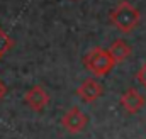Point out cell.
Returning <instances> with one entry per match:
<instances>
[{
	"instance_id": "1",
	"label": "cell",
	"mask_w": 146,
	"mask_h": 139,
	"mask_svg": "<svg viewBox=\"0 0 146 139\" xmlns=\"http://www.w3.org/2000/svg\"><path fill=\"white\" fill-rule=\"evenodd\" d=\"M109 21L110 24L119 29L121 32H131L141 21V12L133 5L129 3L127 0H122L119 2L109 14Z\"/></svg>"
},
{
	"instance_id": "6",
	"label": "cell",
	"mask_w": 146,
	"mask_h": 139,
	"mask_svg": "<svg viewBox=\"0 0 146 139\" xmlns=\"http://www.w3.org/2000/svg\"><path fill=\"white\" fill-rule=\"evenodd\" d=\"M121 105L126 109L127 114H138L145 107V97L136 88H127L121 95Z\"/></svg>"
},
{
	"instance_id": "7",
	"label": "cell",
	"mask_w": 146,
	"mask_h": 139,
	"mask_svg": "<svg viewBox=\"0 0 146 139\" xmlns=\"http://www.w3.org/2000/svg\"><path fill=\"white\" fill-rule=\"evenodd\" d=\"M107 51H109L110 58L114 60V63L117 65V63H121V61L127 60L133 49H131V46H129L124 39H115V41L110 44V48L107 49Z\"/></svg>"
},
{
	"instance_id": "5",
	"label": "cell",
	"mask_w": 146,
	"mask_h": 139,
	"mask_svg": "<svg viewBox=\"0 0 146 139\" xmlns=\"http://www.w3.org/2000/svg\"><path fill=\"white\" fill-rule=\"evenodd\" d=\"M24 102L29 105V109L39 112V110H42L46 105L49 104V95H48V92H46L41 85H34L33 88H29V90L26 92Z\"/></svg>"
},
{
	"instance_id": "2",
	"label": "cell",
	"mask_w": 146,
	"mask_h": 139,
	"mask_svg": "<svg viewBox=\"0 0 146 139\" xmlns=\"http://www.w3.org/2000/svg\"><path fill=\"white\" fill-rule=\"evenodd\" d=\"M83 65H85V68L88 70L90 73H94L95 76H106L115 66L114 60L110 58L109 51L104 49V48H100V46L92 48L83 56Z\"/></svg>"
},
{
	"instance_id": "4",
	"label": "cell",
	"mask_w": 146,
	"mask_h": 139,
	"mask_svg": "<svg viewBox=\"0 0 146 139\" xmlns=\"http://www.w3.org/2000/svg\"><path fill=\"white\" fill-rule=\"evenodd\" d=\"M102 93H104V87H102L95 78H87V80H83V81L80 83V87L76 88V95H78L83 102H87V104L95 102L97 99L102 97Z\"/></svg>"
},
{
	"instance_id": "8",
	"label": "cell",
	"mask_w": 146,
	"mask_h": 139,
	"mask_svg": "<svg viewBox=\"0 0 146 139\" xmlns=\"http://www.w3.org/2000/svg\"><path fill=\"white\" fill-rule=\"evenodd\" d=\"M14 46V41H12V37L7 34L2 27H0V60H2V56L10 49Z\"/></svg>"
},
{
	"instance_id": "3",
	"label": "cell",
	"mask_w": 146,
	"mask_h": 139,
	"mask_svg": "<svg viewBox=\"0 0 146 139\" xmlns=\"http://www.w3.org/2000/svg\"><path fill=\"white\" fill-rule=\"evenodd\" d=\"M61 124H63V127H65L68 132H72V134H78V132H82V131L87 127V124H88V117H87L78 107H72V109L63 115Z\"/></svg>"
},
{
	"instance_id": "9",
	"label": "cell",
	"mask_w": 146,
	"mask_h": 139,
	"mask_svg": "<svg viewBox=\"0 0 146 139\" xmlns=\"http://www.w3.org/2000/svg\"><path fill=\"white\" fill-rule=\"evenodd\" d=\"M136 80H138V81L146 88V61L143 63V66L138 70V73H136Z\"/></svg>"
},
{
	"instance_id": "10",
	"label": "cell",
	"mask_w": 146,
	"mask_h": 139,
	"mask_svg": "<svg viewBox=\"0 0 146 139\" xmlns=\"http://www.w3.org/2000/svg\"><path fill=\"white\" fill-rule=\"evenodd\" d=\"M5 93H7V87H5V83L0 80V100L5 97Z\"/></svg>"
}]
</instances>
